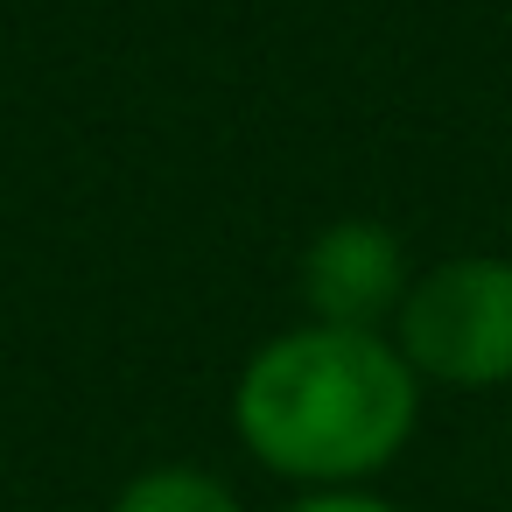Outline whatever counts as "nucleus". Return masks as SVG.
Returning a JSON list of instances; mask_svg holds the SVG:
<instances>
[{
  "mask_svg": "<svg viewBox=\"0 0 512 512\" xmlns=\"http://www.w3.org/2000/svg\"><path fill=\"white\" fill-rule=\"evenodd\" d=\"M421 421V379L393 330L302 323L267 337L232 379V428L246 456L302 491L372 484Z\"/></svg>",
  "mask_w": 512,
  "mask_h": 512,
  "instance_id": "f257e3e1",
  "label": "nucleus"
},
{
  "mask_svg": "<svg viewBox=\"0 0 512 512\" xmlns=\"http://www.w3.org/2000/svg\"><path fill=\"white\" fill-rule=\"evenodd\" d=\"M393 344L428 386L491 393L512 379V260L498 253H456L428 274H414Z\"/></svg>",
  "mask_w": 512,
  "mask_h": 512,
  "instance_id": "f03ea898",
  "label": "nucleus"
},
{
  "mask_svg": "<svg viewBox=\"0 0 512 512\" xmlns=\"http://www.w3.org/2000/svg\"><path fill=\"white\" fill-rule=\"evenodd\" d=\"M407 288H414L407 253L372 218H337L302 253V302L330 330H379L386 337V323L400 316Z\"/></svg>",
  "mask_w": 512,
  "mask_h": 512,
  "instance_id": "7ed1b4c3",
  "label": "nucleus"
},
{
  "mask_svg": "<svg viewBox=\"0 0 512 512\" xmlns=\"http://www.w3.org/2000/svg\"><path fill=\"white\" fill-rule=\"evenodd\" d=\"M113 512H246V505L204 463H148L113 491Z\"/></svg>",
  "mask_w": 512,
  "mask_h": 512,
  "instance_id": "20e7f679",
  "label": "nucleus"
},
{
  "mask_svg": "<svg viewBox=\"0 0 512 512\" xmlns=\"http://www.w3.org/2000/svg\"><path fill=\"white\" fill-rule=\"evenodd\" d=\"M281 512H407V505H393V498H379V491H302L295 505H281Z\"/></svg>",
  "mask_w": 512,
  "mask_h": 512,
  "instance_id": "39448f33",
  "label": "nucleus"
}]
</instances>
